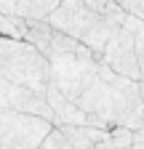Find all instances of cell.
Segmentation results:
<instances>
[{
  "instance_id": "12",
  "label": "cell",
  "mask_w": 144,
  "mask_h": 149,
  "mask_svg": "<svg viewBox=\"0 0 144 149\" xmlns=\"http://www.w3.org/2000/svg\"><path fill=\"white\" fill-rule=\"evenodd\" d=\"M115 3L125 11V13H131L136 19H141L144 22V0H115Z\"/></svg>"
},
{
  "instance_id": "2",
  "label": "cell",
  "mask_w": 144,
  "mask_h": 149,
  "mask_svg": "<svg viewBox=\"0 0 144 149\" xmlns=\"http://www.w3.org/2000/svg\"><path fill=\"white\" fill-rule=\"evenodd\" d=\"M43 53L51 67V85H56L67 99L78 101L88 83L96 77L101 59L85 43L62 29H53V37Z\"/></svg>"
},
{
  "instance_id": "8",
  "label": "cell",
  "mask_w": 144,
  "mask_h": 149,
  "mask_svg": "<svg viewBox=\"0 0 144 149\" xmlns=\"http://www.w3.org/2000/svg\"><path fill=\"white\" fill-rule=\"evenodd\" d=\"M45 96H48L53 112H56V120H59V123H88V115L80 109V104H78V101H72V99H67L56 85H51V83H48ZM59 123H56V125H59Z\"/></svg>"
},
{
  "instance_id": "5",
  "label": "cell",
  "mask_w": 144,
  "mask_h": 149,
  "mask_svg": "<svg viewBox=\"0 0 144 149\" xmlns=\"http://www.w3.org/2000/svg\"><path fill=\"white\" fill-rule=\"evenodd\" d=\"M51 128L48 117L0 107V149H38Z\"/></svg>"
},
{
  "instance_id": "6",
  "label": "cell",
  "mask_w": 144,
  "mask_h": 149,
  "mask_svg": "<svg viewBox=\"0 0 144 149\" xmlns=\"http://www.w3.org/2000/svg\"><path fill=\"white\" fill-rule=\"evenodd\" d=\"M141 24H144L141 19L128 13L125 22L117 27V32L110 37L104 53L99 56L107 67H112L115 72L125 74V77H134V80H141V74H139V56H136V37H139Z\"/></svg>"
},
{
  "instance_id": "11",
  "label": "cell",
  "mask_w": 144,
  "mask_h": 149,
  "mask_svg": "<svg viewBox=\"0 0 144 149\" xmlns=\"http://www.w3.org/2000/svg\"><path fill=\"white\" fill-rule=\"evenodd\" d=\"M40 149H72V144H69V139H67L64 130H62L59 125H53L48 133H45V139H43Z\"/></svg>"
},
{
  "instance_id": "7",
  "label": "cell",
  "mask_w": 144,
  "mask_h": 149,
  "mask_svg": "<svg viewBox=\"0 0 144 149\" xmlns=\"http://www.w3.org/2000/svg\"><path fill=\"white\" fill-rule=\"evenodd\" d=\"M0 107H11V109H19V112H29V115H40L48 117L53 125H56V112H53L51 101L43 91H35L19 83H11L0 77Z\"/></svg>"
},
{
  "instance_id": "4",
  "label": "cell",
  "mask_w": 144,
  "mask_h": 149,
  "mask_svg": "<svg viewBox=\"0 0 144 149\" xmlns=\"http://www.w3.org/2000/svg\"><path fill=\"white\" fill-rule=\"evenodd\" d=\"M0 77L45 93L51 83V67L45 53L29 40L0 35Z\"/></svg>"
},
{
  "instance_id": "9",
  "label": "cell",
  "mask_w": 144,
  "mask_h": 149,
  "mask_svg": "<svg viewBox=\"0 0 144 149\" xmlns=\"http://www.w3.org/2000/svg\"><path fill=\"white\" fill-rule=\"evenodd\" d=\"M56 6L59 0H0V11L29 16V19H45Z\"/></svg>"
},
{
  "instance_id": "10",
  "label": "cell",
  "mask_w": 144,
  "mask_h": 149,
  "mask_svg": "<svg viewBox=\"0 0 144 149\" xmlns=\"http://www.w3.org/2000/svg\"><path fill=\"white\" fill-rule=\"evenodd\" d=\"M24 27H27V16L0 11V35H8V37H22V40H24Z\"/></svg>"
},
{
  "instance_id": "3",
  "label": "cell",
  "mask_w": 144,
  "mask_h": 149,
  "mask_svg": "<svg viewBox=\"0 0 144 149\" xmlns=\"http://www.w3.org/2000/svg\"><path fill=\"white\" fill-rule=\"evenodd\" d=\"M125 16L128 13H101V11L91 8L85 0H59V6L45 19H48L51 27L78 37L96 56H101L107 43H110V37L125 22Z\"/></svg>"
},
{
  "instance_id": "13",
  "label": "cell",
  "mask_w": 144,
  "mask_h": 149,
  "mask_svg": "<svg viewBox=\"0 0 144 149\" xmlns=\"http://www.w3.org/2000/svg\"><path fill=\"white\" fill-rule=\"evenodd\" d=\"M136 56H139V74H141V83H144V24H141L139 37H136Z\"/></svg>"
},
{
  "instance_id": "1",
  "label": "cell",
  "mask_w": 144,
  "mask_h": 149,
  "mask_svg": "<svg viewBox=\"0 0 144 149\" xmlns=\"http://www.w3.org/2000/svg\"><path fill=\"white\" fill-rule=\"evenodd\" d=\"M80 109L88 115V123L99 128H139L144 117V93H141V80L125 77L99 61L96 77L88 83V88L78 99Z\"/></svg>"
}]
</instances>
